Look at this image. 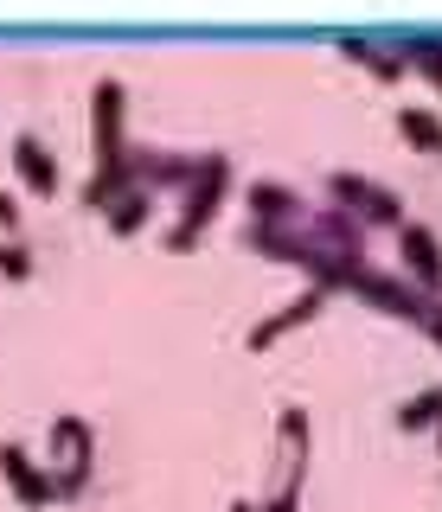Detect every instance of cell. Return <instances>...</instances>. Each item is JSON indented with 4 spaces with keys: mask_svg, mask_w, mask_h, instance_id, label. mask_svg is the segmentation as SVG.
I'll return each instance as SVG.
<instances>
[{
    "mask_svg": "<svg viewBox=\"0 0 442 512\" xmlns=\"http://www.w3.org/2000/svg\"><path fill=\"white\" fill-rule=\"evenodd\" d=\"M225 192H231V154H199V173L186 180L180 218L167 224V237H161V244H167V250H193V244H199V231L218 218Z\"/></svg>",
    "mask_w": 442,
    "mask_h": 512,
    "instance_id": "6da1fadb",
    "label": "cell"
},
{
    "mask_svg": "<svg viewBox=\"0 0 442 512\" xmlns=\"http://www.w3.org/2000/svg\"><path fill=\"white\" fill-rule=\"evenodd\" d=\"M45 468L58 480V500H77V493L90 487V468H97V429H90L84 416H52Z\"/></svg>",
    "mask_w": 442,
    "mask_h": 512,
    "instance_id": "7a4b0ae2",
    "label": "cell"
},
{
    "mask_svg": "<svg viewBox=\"0 0 442 512\" xmlns=\"http://www.w3.org/2000/svg\"><path fill=\"white\" fill-rule=\"evenodd\" d=\"M90 154H97V167H116L129 154V90H122V77H97V90H90Z\"/></svg>",
    "mask_w": 442,
    "mask_h": 512,
    "instance_id": "3957f363",
    "label": "cell"
},
{
    "mask_svg": "<svg viewBox=\"0 0 442 512\" xmlns=\"http://www.w3.org/2000/svg\"><path fill=\"white\" fill-rule=\"evenodd\" d=\"M327 192H334V205L346 218H372V224H404V199L391 186L366 180V173H334L327 180Z\"/></svg>",
    "mask_w": 442,
    "mask_h": 512,
    "instance_id": "277c9868",
    "label": "cell"
},
{
    "mask_svg": "<svg viewBox=\"0 0 442 512\" xmlns=\"http://www.w3.org/2000/svg\"><path fill=\"white\" fill-rule=\"evenodd\" d=\"M0 480H7V493L20 506H52L58 500V480H52V468L33 455L26 442H0Z\"/></svg>",
    "mask_w": 442,
    "mask_h": 512,
    "instance_id": "5b68a950",
    "label": "cell"
},
{
    "mask_svg": "<svg viewBox=\"0 0 442 512\" xmlns=\"http://www.w3.org/2000/svg\"><path fill=\"white\" fill-rule=\"evenodd\" d=\"M398 256H404V282L417 288V295H442V237L430 231V224H398Z\"/></svg>",
    "mask_w": 442,
    "mask_h": 512,
    "instance_id": "8992f818",
    "label": "cell"
},
{
    "mask_svg": "<svg viewBox=\"0 0 442 512\" xmlns=\"http://www.w3.org/2000/svg\"><path fill=\"white\" fill-rule=\"evenodd\" d=\"M346 288H353V295H366L372 308L398 314V320H423V314H430V295H417L404 276H391V269H372V263H359Z\"/></svg>",
    "mask_w": 442,
    "mask_h": 512,
    "instance_id": "52a82bcc",
    "label": "cell"
},
{
    "mask_svg": "<svg viewBox=\"0 0 442 512\" xmlns=\"http://www.w3.org/2000/svg\"><path fill=\"white\" fill-rule=\"evenodd\" d=\"M13 173H20V186L33 192V199H52V192L65 186V173H58L52 148H45L33 128H20V135H13Z\"/></svg>",
    "mask_w": 442,
    "mask_h": 512,
    "instance_id": "ba28073f",
    "label": "cell"
},
{
    "mask_svg": "<svg viewBox=\"0 0 442 512\" xmlns=\"http://www.w3.org/2000/svg\"><path fill=\"white\" fill-rule=\"evenodd\" d=\"M321 301H327L321 288H302V295H295V301H282V308H276L270 320H257V327H250V340H244V346H250V352H270V346L282 340V333L308 327V320L321 314Z\"/></svg>",
    "mask_w": 442,
    "mask_h": 512,
    "instance_id": "9c48e42d",
    "label": "cell"
},
{
    "mask_svg": "<svg viewBox=\"0 0 442 512\" xmlns=\"http://www.w3.org/2000/svg\"><path fill=\"white\" fill-rule=\"evenodd\" d=\"M244 199H250V224H302L308 218V199L295 186H276V180H257Z\"/></svg>",
    "mask_w": 442,
    "mask_h": 512,
    "instance_id": "30bf717a",
    "label": "cell"
},
{
    "mask_svg": "<svg viewBox=\"0 0 442 512\" xmlns=\"http://www.w3.org/2000/svg\"><path fill=\"white\" fill-rule=\"evenodd\" d=\"M122 192H135V167H129V154H122L116 167H90V180L77 186V199H84V212H109Z\"/></svg>",
    "mask_w": 442,
    "mask_h": 512,
    "instance_id": "8fae6325",
    "label": "cell"
},
{
    "mask_svg": "<svg viewBox=\"0 0 442 512\" xmlns=\"http://www.w3.org/2000/svg\"><path fill=\"white\" fill-rule=\"evenodd\" d=\"M340 52L353 58V64H366V71L378 77V84H398V77H404V58H398V45H385V39H359V32H346V39H340Z\"/></svg>",
    "mask_w": 442,
    "mask_h": 512,
    "instance_id": "7c38bea8",
    "label": "cell"
},
{
    "mask_svg": "<svg viewBox=\"0 0 442 512\" xmlns=\"http://www.w3.org/2000/svg\"><path fill=\"white\" fill-rule=\"evenodd\" d=\"M398 58H404V71L430 77L436 96H442V32H404V39H398Z\"/></svg>",
    "mask_w": 442,
    "mask_h": 512,
    "instance_id": "4fadbf2b",
    "label": "cell"
},
{
    "mask_svg": "<svg viewBox=\"0 0 442 512\" xmlns=\"http://www.w3.org/2000/svg\"><path fill=\"white\" fill-rule=\"evenodd\" d=\"M148 218H154V192H141V186H135V192H122V199L103 212V224H109L116 237H135Z\"/></svg>",
    "mask_w": 442,
    "mask_h": 512,
    "instance_id": "5bb4252c",
    "label": "cell"
},
{
    "mask_svg": "<svg viewBox=\"0 0 442 512\" xmlns=\"http://www.w3.org/2000/svg\"><path fill=\"white\" fill-rule=\"evenodd\" d=\"M398 135L423 154H442V116L436 109H398Z\"/></svg>",
    "mask_w": 442,
    "mask_h": 512,
    "instance_id": "9a60e30c",
    "label": "cell"
},
{
    "mask_svg": "<svg viewBox=\"0 0 442 512\" xmlns=\"http://www.w3.org/2000/svg\"><path fill=\"white\" fill-rule=\"evenodd\" d=\"M436 423H442V384H430V391H417V397L398 404V429H430L436 436Z\"/></svg>",
    "mask_w": 442,
    "mask_h": 512,
    "instance_id": "2e32d148",
    "label": "cell"
},
{
    "mask_svg": "<svg viewBox=\"0 0 442 512\" xmlns=\"http://www.w3.org/2000/svg\"><path fill=\"white\" fill-rule=\"evenodd\" d=\"M0 276L7 282H33V244H26V237L0 244Z\"/></svg>",
    "mask_w": 442,
    "mask_h": 512,
    "instance_id": "e0dca14e",
    "label": "cell"
},
{
    "mask_svg": "<svg viewBox=\"0 0 442 512\" xmlns=\"http://www.w3.org/2000/svg\"><path fill=\"white\" fill-rule=\"evenodd\" d=\"M13 237H26V212H20V199L0 186V244H13Z\"/></svg>",
    "mask_w": 442,
    "mask_h": 512,
    "instance_id": "ac0fdd59",
    "label": "cell"
},
{
    "mask_svg": "<svg viewBox=\"0 0 442 512\" xmlns=\"http://www.w3.org/2000/svg\"><path fill=\"white\" fill-rule=\"evenodd\" d=\"M417 327H423V333H430V340L442 346V301H430V314H423V320H417Z\"/></svg>",
    "mask_w": 442,
    "mask_h": 512,
    "instance_id": "d6986e66",
    "label": "cell"
},
{
    "mask_svg": "<svg viewBox=\"0 0 442 512\" xmlns=\"http://www.w3.org/2000/svg\"><path fill=\"white\" fill-rule=\"evenodd\" d=\"M436 448H442V423H436Z\"/></svg>",
    "mask_w": 442,
    "mask_h": 512,
    "instance_id": "ffe728a7",
    "label": "cell"
}]
</instances>
